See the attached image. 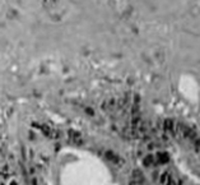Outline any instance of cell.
<instances>
[{"label": "cell", "mask_w": 200, "mask_h": 185, "mask_svg": "<svg viewBox=\"0 0 200 185\" xmlns=\"http://www.w3.org/2000/svg\"><path fill=\"white\" fill-rule=\"evenodd\" d=\"M169 177H171V176L168 175V172H165V174H163V175L159 177V181H161L162 184H165V185H166V183L168 181V179H169Z\"/></svg>", "instance_id": "cell-2"}, {"label": "cell", "mask_w": 200, "mask_h": 185, "mask_svg": "<svg viewBox=\"0 0 200 185\" xmlns=\"http://www.w3.org/2000/svg\"><path fill=\"white\" fill-rule=\"evenodd\" d=\"M133 180H135L136 183H140V181H144V176L140 171L135 170L134 172H133Z\"/></svg>", "instance_id": "cell-1"}, {"label": "cell", "mask_w": 200, "mask_h": 185, "mask_svg": "<svg viewBox=\"0 0 200 185\" xmlns=\"http://www.w3.org/2000/svg\"><path fill=\"white\" fill-rule=\"evenodd\" d=\"M166 185H177V184H176V181H175L172 177H169V179H168V181L166 183Z\"/></svg>", "instance_id": "cell-3"}]
</instances>
